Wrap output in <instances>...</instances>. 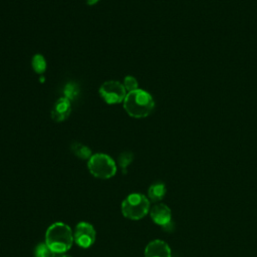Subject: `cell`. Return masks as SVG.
<instances>
[{"mask_svg": "<svg viewBox=\"0 0 257 257\" xmlns=\"http://www.w3.org/2000/svg\"><path fill=\"white\" fill-rule=\"evenodd\" d=\"M89 173L98 179H110L116 173L115 162L102 153L93 154L87 162Z\"/></svg>", "mask_w": 257, "mask_h": 257, "instance_id": "277c9868", "label": "cell"}, {"mask_svg": "<svg viewBox=\"0 0 257 257\" xmlns=\"http://www.w3.org/2000/svg\"><path fill=\"white\" fill-rule=\"evenodd\" d=\"M79 92V88L75 83H67L64 88V97L68 98L69 100L73 99Z\"/></svg>", "mask_w": 257, "mask_h": 257, "instance_id": "9a60e30c", "label": "cell"}, {"mask_svg": "<svg viewBox=\"0 0 257 257\" xmlns=\"http://www.w3.org/2000/svg\"><path fill=\"white\" fill-rule=\"evenodd\" d=\"M71 111V104L70 100L66 97H60L59 99L56 100L54 103L52 110H51V118L54 121H63L66 119Z\"/></svg>", "mask_w": 257, "mask_h": 257, "instance_id": "9c48e42d", "label": "cell"}, {"mask_svg": "<svg viewBox=\"0 0 257 257\" xmlns=\"http://www.w3.org/2000/svg\"><path fill=\"white\" fill-rule=\"evenodd\" d=\"M96 238L94 227L87 222H79L73 232L74 242L81 248L90 247Z\"/></svg>", "mask_w": 257, "mask_h": 257, "instance_id": "8992f818", "label": "cell"}, {"mask_svg": "<svg viewBox=\"0 0 257 257\" xmlns=\"http://www.w3.org/2000/svg\"><path fill=\"white\" fill-rule=\"evenodd\" d=\"M167 192V188L164 183H155L148 189L149 199L153 202H159L164 199Z\"/></svg>", "mask_w": 257, "mask_h": 257, "instance_id": "30bf717a", "label": "cell"}, {"mask_svg": "<svg viewBox=\"0 0 257 257\" xmlns=\"http://www.w3.org/2000/svg\"><path fill=\"white\" fill-rule=\"evenodd\" d=\"M134 155L131 152H123L117 158V164L123 173L126 172V168L133 162Z\"/></svg>", "mask_w": 257, "mask_h": 257, "instance_id": "5bb4252c", "label": "cell"}, {"mask_svg": "<svg viewBox=\"0 0 257 257\" xmlns=\"http://www.w3.org/2000/svg\"><path fill=\"white\" fill-rule=\"evenodd\" d=\"M35 257H56V253L49 248L46 243H40L35 247Z\"/></svg>", "mask_w": 257, "mask_h": 257, "instance_id": "4fadbf2b", "label": "cell"}, {"mask_svg": "<svg viewBox=\"0 0 257 257\" xmlns=\"http://www.w3.org/2000/svg\"><path fill=\"white\" fill-rule=\"evenodd\" d=\"M122 103L126 113L135 118L149 116L155 107L153 96L148 91L140 88L127 92Z\"/></svg>", "mask_w": 257, "mask_h": 257, "instance_id": "6da1fadb", "label": "cell"}, {"mask_svg": "<svg viewBox=\"0 0 257 257\" xmlns=\"http://www.w3.org/2000/svg\"><path fill=\"white\" fill-rule=\"evenodd\" d=\"M150 216L157 225L165 227L171 223L172 212L166 204L157 203L150 209Z\"/></svg>", "mask_w": 257, "mask_h": 257, "instance_id": "52a82bcc", "label": "cell"}, {"mask_svg": "<svg viewBox=\"0 0 257 257\" xmlns=\"http://www.w3.org/2000/svg\"><path fill=\"white\" fill-rule=\"evenodd\" d=\"M56 257H71V256H70V255H67V254L62 253V254H58Z\"/></svg>", "mask_w": 257, "mask_h": 257, "instance_id": "ac0fdd59", "label": "cell"}, {"mask_svg": "<svg viewBox=\"0 0 257 257\" xmlns=\"http://www.w3.org/2000/svg\"><path fill=\"white\" fill-rule=\"evenodd\" d=\"M71 151L76 157H78L81 160H89L92 156L91 151L88 147L76 142L71 145Z\"/></svg>", "mask_w": 257, "mask_h": 257, "instance_id": "8fae6325", "label": "cell"}, {"mask_svg": "<svg viewBox=\"0 0 257 257\" xmlns=\"http://www.w3.org/2000/svg\"><path fill=\"white\" fill-rule=\"evenodd\" d=\"M126 93L127 92L123 84L115 80H107L99 87L100 96L108 104L123 102Z\"/></svg>", "mask_w": 257, "mask_h": 257, "instance_id": "5b68a950", "label": "cell"}, {"mask_svg": "<svg viewBox=\"0 0 257 257\" xmlns=\"http://www.w3.org/2000/svg\"><path fill=\"white\" fill-rule=\"evenodd\" d=\"M145 257H171V248L163 240H153L146 246Z\"/></svg>", "mask_w": 257, "mask_h": 257, "instance_id": "ba28073f", "label": "cell"}, {"mask_svg": "<svg viewBox=\"0 0 257 257\" xmlns=\"http://www.w3.org/2000/svg\"><path fill=\"white\" fill-rule=\"evenodd\" d=\"M150 211L149 199L139 193L130 194L121 203L122 215L131 220H140Z\"/></svg>", "mask_w": 257, "mask_h": 257, "instance_id": "3957f363", "label": "cell"}, {"mask_svg": "<svg viewBox=\"0 0 257 257\" xmlns=\"http://www.w3.org/2000/svg\"><path fill=\"white\" fill-rule=\"evenodd\" d=\"M123 86L127 92L136 90V89H138V81L134 76L127 75L123 79Z\"/></svg>", "mask_w": 257, "mask_h": 257, "instance_id": "2e32d148", "label": "cell"}, {"mask_svg": "<svg viewBox=\"0 0 257 257\" xmlns=\"http://www.w3.org/2000/svg\"><path fill=\"white\" fill-rule=\"evenodd\" d=\"M31 64H32L33 70L38 74H42L46 69V61L41 54H35L32 57Z\"/></svg>", "mask_w": 257, "mask_h": 257, "instance_id": "7c38bea8", "label": "cell"}, {"mask_svg": "<svg viewBox=\"0 0 257 257\" xmlns=\"http://www.w3.org/2000/svg\"><path fill=\"white\" fill-rule=\"evenodd\" d=\"M73 242V232L68 225L62 222L53 223L46 230L45 243L56 254L68 251Z\"/></svg>", "mask_w": 257, "mask_h": 257, "instance_id": "7a4b0ae2", "label": "cell"}, {"mask_svg": "<svg viewBox=\"0 0 257 257\" xmlns=\"http://www.w3.org/2000/svg\"><path fill=\"white\" fill-rule=\"evenodd\" d=\"M98 1H99V0H87L86 2H87L88 5H94V4H96Z\"/></svg>", "mask_w": 257, "mask_h": 257, "instance_id": "e0dca14e", "label": "cell"}]
</instances>
